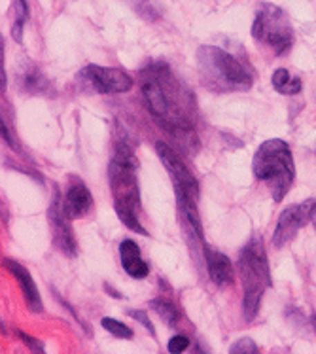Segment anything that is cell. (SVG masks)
I'll list each match as a JSON object with an SVG mask.
<instances>
[{
	"label": "cell",
	"instance_id": "1",
	"mask_svg": "<svg viewBox=\"0 0 316 354\" xmlns=\"http://www.w3.org/2000/svg\"><path fill=\"white\" fill-rule=\"evenodd\" d=\"M140 89L151 116L167 123L169 129L186 131L192 127L187 116V99H194L189 89L174 78L165 63H151L140 74Z\"/></svg>",
	"mask_w": 316,
	"mask_h": 354
},
{
	"label": "cell",
	"instance_id": "2",
	"mask_svg": "<svg viewBox=\"0 0 316 354\" xmlns=\"http://www.w3.org/2000/svg\"><path fill=\"white\" fill-rule=\"evenodd\" d=\"M197 66L203 86L214 93L248 91L254 84L250 71L237 57L218 46H201L197 50Z\"/></svg>",
	"mask_w": 316,
	"mask_h": 354
},
{
	"label": "cell",
	"instance_id": "3",
	"mask_svg": "<svg viewBox=\"0 0 316 354\" xmlns=\"http://www.w3.org/2000/svg\"><path fill=\"white\" fill-rule=\"evenodd\" d=\"M252 171L258 180L266 182L275 201L281 203L295 178V163L290 146L281 138L266 140L254 156Z\"/></svg>",
	"mask_w": 316,
	"mask_h": 354
},
{
	"label": "cell",
	"instance_id": "4",
	"mask_svg": "<svg viewBox=\"0 0 316 354\" xmlns=\"http://www.w3.org/2000/svg\"><path fill=\"white\" fill-rule=\"evenodd\" d=\"M239 273L243 279V311L245 318L250 322L256 318L259 311V305L263 299L267 288H271V273H269V261L263 241L258 235L246 243L239 256Z\"/></svg>",
	"mask_w": 316,
	"mask_h": 354
},
{
	"label": "cell",
	"instance_id": "5",
	"mask_svg": "<svg viewBox=\"0 0 316 354\" xmlns=\"http://www.w3.org/2000/svg\"><path fill=\"white\" fill-rule=\"evenodd\" d=\"M252 37L259 44H266L267 48L284 55L292 50L294 44V27L288 14L282 8L263 2L259 4L252 23Z\"/></svg>",
	"mask_w": 316,
	"mask_h": 354
},
{
	"label": "cell",
	"instance_id": "6",
	"mask_svg": "<svg viewBox=\"0 0 316 354\" xmlns=\"http://www.w3.org/2000/svg\"><path fill=\"white\" fill-rule=\"evenodd\" d=\"M138 159L127 142L115 145L114 158L110 161L108 176L114 201L123 203L138 212L140 209V188H138Z\"/></svg>",
	"mask_w": 316,
	"mask_h": 354
},
{
	"label": "cell",
	"instance_id": "7",
	"mask_svg": "<svg viewBox=\"0 0 316 354\" xmlns=\"http://www.w3.org/2000/svg\"><path fill=\"white\" fill-rule=\"evenodd\" d=\"M156 152H158L161 163L165 165L167 173L173 178L178 207L180 205H197V201H199V182L187 169L186 163L182 161V158L163 140L156 142Z\"/></svg>",
	"mask_w": 316,
	"mask_h": 354
},
{
	"label": "cell",
	"instance_id": "8",
	"mask_svg": "<svg viewBox=\"0 0 316 354\" xmlns=\"http://www.w3.org/2000/svg\"><path fill=\"white\" fill-rule=\"evenodd\" d=\"M315 209L316 199H309V201L297 203V205H292L286 210H282L279 222H277V230H275L273 245L277 248H282L286 243H290L299 233L303 225L310 222Z\"/></svg>",
	"mask_w": 316,
	"mask_h": 354
},
{
	"label": "cell",
	"instance_id": "9",
	"mask_svg": "<svg viewBox=\"0 0 316 354\" xmlns=\"http://www.w3.org/2000/svg\"><path fill=\"white\" fill-rule=\"evenodd\" d=\"M82 78L87 80L97 93H127L133 87V78L120 68L89 65L82 71Z\"/></svg>",
	"mask_w": 316,
	"mask_h": 354
},
{
	"label": "cell",
	"instance_id": "10",
	"mask_svg": "<svg viewBox=\"0 0 316 354\" xmlns=\"http://www.w3.org/2000/svg\"><path fill=\"white\" fill-rule=\"evenodd\" d=\"M48 218H50L51 232H53V243L57 246L61 252H65L66 256H76V239L71 230V222L63 212V201L59 197V192L55 189V197L50 205L48 210Z\"/></svg>",
	"mask_w": 316,
	"mask_h": 354
},
{
	"label": "cell",
	"instance_id": "11",
	"mask_svg": "<svg viewBox=\"0 0 316 354\" xmlns=\"http://www.w3.org/2000/svg\"><path fill=\"white\" fill-rule=\"evenodd\" d=\"M2 266L12 273L15 281L19 282V288L23 292V297H25V304L29 307L32 313H42L44 305H42V297H40V292L36 288V282L32 279L27 268H23L21 263L17 261L10 260V258H4L2 260Z\"/></svg>",
	"mask_w": 316,
	"mask_h": 354
},
{
	"label": "cell",
	"instance_id": "12",
	"mask_svg": "<svg viewBox=\"0 0 316 354\" xmlns=\"http://www.w3.org/2000/svg\"><path fill=\"white\" fill-rule=\"evenodd\" d=\"M205 260H207V269H209L210 281L214 282L216 286H231L235 282V271L231 266L230 258L225 254L212 250L205 245Z\"/></svg>",
	"mask_w": 316,
	"mask_h": 354
},
{
	"label": "cell",
	"instance_id": "13",
	"mask_svg": "<svg viewBox=\"0 0 316 354\" xmlns=\"http://www.w3.org/2000/svg\"><path fill=\"white\" fill-rule=\"evenodd\" d=\"M91 207H93L91 192L82 182L71 186L66 196L63 197V212L68 220H78V218L86 216Z\"/></svg>",
	"mask_w": 316,
	"mask_h": 354
},
{
	"label": "cell",
	"instance_id": "14",
	"mask_svg": "<svg viewBox=\"0 0 316 354\" xmlns=\"http://www.w3.org/2000/svg\"><path fill=\"white\" fill-rule=\"evenodd\" d=\"M120 258H122V266L125 269V273L133 277V279H146L150 275V268L142 260L140 248H138L135 241L123 239L122 245H120Z\"/></svg>",
	"mask_w": 316,
	"mask_h": 354
},
{
	"label": "cell",
	"instance_id": "15",
	"mask_svg": "<svg viewBox=\"0 0 316 354\" xmlns=\"http://www.w3.org/2000/svg\"><path fill=\"white\" fill-rule=\"evenodd\" d=\"M273 87L279 91L281 95H297L301 91V80L294 76V74H290L286 68H279V71H275L273 73Z\"/></svg>",
	"mask_w": 316,
	"mask_h": 354
},
{
	"label": "cell",
	"instance_id": "16",
	"mask_svg": "<svg viewBox=\"0 0 316 354\" xmlns=\"http://www.w3.org/2000/svg\"><path fill=\"white\" fill-rule=\"evenodd\" d=\"M114 210L118 218H120V222H122L125 227H129L131 232L138 233V235H144V237H148L150 233L144 230V225L140 224V220H138V212L135 209H131L127 205H123V203L114 201Z\"/></svg>",
	"mask_w": 316,
	"mask_h": 354
},
{
	"label": "cell",
	"instance_id": "17",
	"mask_svg": "<svg viewBox=\"0 0 316 354\" xmlns=\"http://www.w3.org/2000/svg\"><path fill=\"white\" fill-rule=\"evenodd\" d=\"M150 307L154 311L158 313L159 318H163V322L169 326H176L178 324L180 313L176 309V305L169 299H163V297H158V299H151Z\"/></svg>",
	"mask_w": 316,
	"mask_h": 354
},
{
	"label": "cell",
	"instance_id": "18",
	"mask_svg": "<svg viewBox=\"0 0 316 354\" xmlns=\"http://www.w3.org/2000/svg\"><path fill=\"white\" fill-rule=\"evenodd\" d=\"M21 82L23 87H25L29 93H48V89H50L48 80L44 78L42 74L38 73L36 68H32V66H30L27 73H23Z\"/></svg>",
	"mask_w": 316,
	"mask_h": 354
},
{
	"label": "cell",
	"instance_id": "19",
	"mask_svg": "<svg viewBox=\"0 0 316 354\" xmlns=\"http://www.w3.org/2000/svg\"><path fill=\"white\" fill-rule=\"evenodd\" d=\"M29 17V8L25 0H15V21L12 25V37L15 42H23V25Z\"/></svg>",
	"mask_w": 316,
	"mask_h": 354
},
{
	"label": "cell",
	"instance_id": "20",
	"mask_svg": "<svg viewBox=\"0 0 316 354\" xmlns=\"http://www.w3.org/2000/svg\"><path fill=\"white\" fill-rule=\"evenodd\" d=\"M101 326L106 332L112 333L114 337H120V339H133V335H135L129 326H125L120 320H115V318L104 317L101 320Z\"/></svg>",
	"mask_w": 316,
	"mask_h": 354
},
{
	"label": "cell",
	"instance_id": "21",
	"mask_svg": "<svg viewBox=\"0 0 316 354\" xmlns=\"http://www.w3.org/2000/svg\"><path fill=\"white\" fill-rule=\"evenodd\" d=\"M231 354H258L259 347L250 339V337H243V339L235 341L230 347Z\"/></svg>",
	"mask_w": 316,
	"mask_h": 354
},
{
	"label": "cell",
	"instance_id": "22",
	"mask_svg": "<svg viewBox=\"0 0 316 354\" xmlns=\"http://www.w3.org/2000/svg\"><path fill=\"white\" fill-rule=\"evenodd\" d=\"M187 347H189V339H187L186 335H174L169 341V353H184Z\"/></svg>",
	"mask_w": 316,
	"mask_h": 354
},
{
	"label": "cell",
	"instance_id": "23",
	"mask_svg": "<svg viewBox=\"0 0 316 354\" xmlns=\"http://www.w3.org/2000/svg\"><path fill=\"white\" fill-rule=\"evenodd\" d=\"M17 337L19 339H23V343L29 347V351H32V353H44V345L40 343L38 339H35V337H30L29 333L25 332H17Z\"/></svg>",
	"mask_w": 316,
	"mask_h": 354
},
{
	"label": "cell",
	"instance_id": "24",
	"mask_svg": "<svg viewBox=\"0 0 316 354\" xmlns=\"http://www.w3.org/2000/svg\"><path fill=\"white\" fill-rule=\"evenodd\" d=\"M127 315L135 318V320H138V322H142L144 328H146V330H148V332H150L151 335H156V332H154V324H151V320H150V318H148V315H146V313H144V311H135V309H131V311H127Z\"/></svg>",
	"mask_w": 316,
	"mask_h": 354
},
{
	"label": "cell",
	"instance_id": "25",
	"mask_svg": "<svg viewBox=\"0 0 316 354\" xmlns=\"http://www.w3.org/2000/svg\"><path fill=\"white\" fill-rule=\"evenodd\" d=\"M0 131H2V138L6 140L8 145H10V146H15V145H14V140H12V137H10V131H8L6 123H4V118H2V125H0Z\"/></svg>",
	"mask_w": 316,
	"mask_h": 354
},
{
	"label": "cell",
	"instance_id": "26",
	"mask_svg": "<svg viewBox=\"0 0 316 354\" xmlns=\"http://www.w3.org/2000/svg\"><path fill=\"white\" fill-rule=\"evenodd\" d=\"M104 290H106V294L108 296H112V297H115V299H122V294H120V292H115L114 290V286H110V284H104Z\"/></svg>",
	"mask_w": 316,
	"mask_h": 354
},
{
	"label": "cell",
	"instance_id": "27",
	"mask_svg": "<svg viewBox=\"0 0 316 354\" xmlns=\"http://www.w3.org/2000/svg\"><path fill=\"white\" fill-rule=\"evenodd\" d=\"M310 222H313V225H315V232H316V209H315V212H313V218H310Z\"/></svg>",
	"mask_w": 316,
	"mask_h": 354
}]
</instances>
